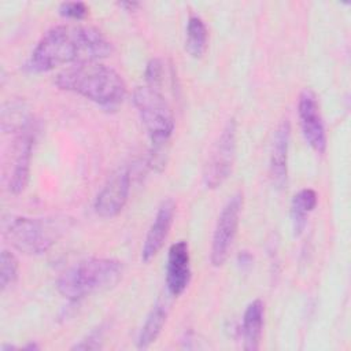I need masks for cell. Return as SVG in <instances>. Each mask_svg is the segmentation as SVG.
Masks as SVG:
<instances>
[{
	"label": "cell",
	"mask_w": 351,
	"mask_h": 351,
	"mask_svg": "<svg viewBox=\"0 0 351 351\" xmlns=\"http://www.w3.org/2000/svg\"><path fill=\"white\" fill-rule=\"evenodd\" d=\"M111 52V43L99 30L89 26L59 25L41 37L26 69L32 73H45L63 64L96 62Z\"/></svg>",
	"instance_id": "obj_1"
},
{
	"label": "cell",
	"mask_w": 351,
	"mask_h": 351,
	"mask_svg": "<svg viewBox=\"0 0 351 351\" xmlns=\"http://www.w3.org/2000/svg\"><path fill=\"white\" fill-rule=\"evenodd\" d=\"M55 84L69 92L78 93L100 106H115L126 95L122 77L111 67L99 62H84L62 70Z\"/></svg>",
	"instance_id": "obj_2"
},
{
	"label": "cell",
	"mask_w": 351,
	"mask_h": 351,
	"mask_svg": "<svg viewBox=\"0 0 351 351\" xmlns=\"http://www.w3.org/2000/svg\"><path fill=\"white\" fill-rule=\"evenodd\" d=\"M70 226L71 218L66 215L47 218L8 215L1 222L4 239L18 251L30 255L47 252Z\"/></svg>",
	"instance_id": "obj_3"
},
{
	"label": "cell",
	"mask_w": 351,
	"mask_h": 351,
	"mask_svg": "<svg viewBox=\"0 0 351 351\" xmlns=\"http://www.w3.org/2000/svg\"><path fill=\"white\" fill-rule=\"evenodd\" d=\"M122 276V265L108 258H88L64 270L58 280V291L69 300L114 285Z\"/></svg>",
	"instance_id": "obj_4"
},
{
	"label": "cell",
	"mask_w": 351,
	"mask_h": 351,
	"mask_svg": "<svg viewBox=\"0 0 351 351\" xmlns=\"http://www.w3.org/2000/svg\"><path fill=\"white\" fill-rule=\"evenodd\" d=\"M133 104L147 129L154 145H165L174 130V117L166 99L158 88L137 86L133 92Z\"/></svg>",
	"instance_id": "obj_5"
},
{
	"label": "cell",
	"mask_w": 351,
	"mask_h": 351,
	"mask_svg": "<svg viewBox=\"0 0 351 351\" xmlns=\"http://www.w3.org/2000/svg\"><path fill=\"white\" fill-rule=\"evenodd\" d=\"M236 155V122L229 119L215 140L203 170L207 188L219 186L230 174Z\"/></svg>",
	"instance_id": "obj_6"
},
{
	"label": "cell",
	"mask_w": 351,
	"mask_h": 351,
	"mask_svg": "<svg viewBox=\"0 0 351 351\" xmlns=\"http://www.w3.org/2000/svg\"><path fill=\"white\" fill-rule=\"evenodd\" d=\"M243 206V195L234 193L228 199L225 206L221 210L218 217L213 243H211V254L210 259L213 266H221L228 259L233 240L239 228V218Z\"/></svg>",
	"instance_id": "obj_7"
},
{
	"label": "cell",
	"mask_w": 351,
	"mask_h": 351,
	"mask_svg": "<svg viewBox=\"0 0 351 351\" xmlns=\"http://www.w3.org/2000/svg\"><path fill=\"white\" fill-rule=\"evenodd\" d=\"M298 115L302 128V133L307 144L318 154H324L326 149V133L325 125L319 112V106L313 90L304 89L299 96Z\"/></svg>",
	"instance_id": "obj_8"
},
{
	"label": "cell",
	"mask_w": 351,
	"mask_h": 351,
	"mask_svg": "<svg viewBox=\"0 0 351 351\" xmlns=\"http://www.w3.org/2000/svg\"><path fill=\"white\" fill-rule=\"evenodd\" d=\"M130 192V173L128 167L114 171L95 200V211L103 218H112L125 207Z\"/></svg>",
	"instance_id": "obj_9"
},
{
	"label": "cell",
	"mask_w": 351,
	"mask_h": 351,
	"mask_svg": "<svg viewBox=\"0 0 351 351\" xmlns=\"http://www.w3.org/2000/svg\"><path fill=\"white\" fill-rule=\"evenodd\" d=\"M34 128L32 122H26L22 128H19L15 145H14V160L12 170L10 173V191L14 193H21L27 181L30 171V158L34 144Z\"/></svg>",
	"instance_id": "obj_10"
},
{
	"label": "cell",
	"mask_w": 351,
	"mask_h": 351,
	"mask_svg": "<svg viewBox=\"0 0 351 351\" xmlns=\"http://www.w3.org/2000/svg\"><path fill=\"white\" fill-rule=\"evenodd\" d=\"M174 211H176V203L173 199H166L159 206L143 244L141 259L144 262H149L163 247L173 223Z\"/></svg>",
	"instance_id": "obj_11"
},
{
	"label": "cell",
	"mask_w": 351,
	"mask_h": 351,
	"mask_svg": "<svg viewBox=\"0 0 351 351\" xmlns=\"http://www.w3.org/2000/svg\"><path fill=\"white\" fill-rule=\"evenodd\" d=\"M189 250L186 241H177L171 244L167 254L166 284L170 295L180 296L188 287L191 280Z\"/></svg>",
	"instance_id": "obj_12"
},
{
	"label": "cell",
	"mask_w": 351,
	"mask_h": 351,
	"mask_svg": "<svg viewBox=\"0 0 351 351\" xmlns=\"http://www.w3.org/2000/svg\"><path fill=\"white\" fill-rule=\"evenodd\" d=\"M291 125L288 119L280 122L274 132L271 156H270V173L273 182L282 188L287 182V159H288V145H289Z\"/></svg>",
	"instance_id": "obj_13"
},
{
	"label": "cell",
	"mask_w": 351,
	"mask_h": 351,
	"mask_svg": "<svg viewBox=\"0 0 351 351\" xmlns=\"http://www.w3.org/2000/svg\"><path fill=\"white\" fill-rule=\"evenodd\" d=\"M263 313H265L263 303L259 299L251 302L244 311L241 332H243L245 350L255 351L259 348L262 326H263Z\"/></svg>",
	"instance_id": "obj_14"
},
{
	"label": "cell",
	"mask_w": 351,
	"mask_h": 351,
	"mask_svg": "<svg viewBox=\"0 0 351 351\" xmlns=\"http://www.w3.org/2000/svg\"><path fill=\"white\" fill-rule=\"evenodd\" d=\"M317 200L315 191L310 188H304L293 196L291 204V219L295 236H300L303 233L307 223V217L315 208Z\"/></svg>",
	"instance_id": "obj_15"
},
{
	"label": "cell",
	"mask_w": 351,
	"mask_h": 351,
	"mask_svg": "<svg viewBox=\"0 0 351 351\" xmlns=\"http://www.w3.org/2000/svg\"><path fill=\"white\" fill-rule=\"evenodd\" d=\"M167 318V304L165 302H156L145 318V322L137 337V347L147 348L159 336Z\"/></svg>",
	"instance_id": "obj_16"
},
{
	"label": "cell",
	"mask_w": 351,
	"mask_h": 351,
	"mask_svg": "<svg viewBox=\"0 0 351 351\" xmlns=\"http://www.w3.org/2000/svg\"><path fill=\"white\" fill-rule=\"evenodd\" d=\"M207 48V29L202 18L191 16L186 25L185 49L193 58H200Z\"/></svg>",
	"instance_id": "obj_17"
},
{
	"label": "cell",
	"mask_w": 351,
	"mask_h": 351,
	"mask_svg": "<svg viewBox=\"0 0 351 351\" xmlns=\"http://www.w3.org/2000/svg\"><path fill=\"white\" fill-rule=\"evenodd\" d=\"M18 276V261L15 255L7 250L1 251L0 256V285L5 289L10 284L16 280Z\"/></svg>",
	"instance_id": "obj_18"
},
{
	"label": "cell",
	"mask_w": 351,
	"mask_h": 351,
	"mask_svg": "<svg viewBox=\"0 0 351 351\" xmlns=\"http://www.w3.org/2000/svg\"><path fill=\"white\" fill-rule=\"evenodd\" d=\"M59 12L66 18L80 21L88 15L89 8L82 1H66L59 5Z\"/></svg>",
	"instance_id": "obj_19"
},
{
	"label": "cell",
	"mask_w": 351,
	"mask_h": 351,
	"mask_svg": "<svg viewBox=\"0 0 351 351\" xmlns=\"http://www.w3.org/2000/svg\"><path fill=\"white\" fill-rule=\"evenodd\" d=\"M163 78V64L160 59H151L145 67V81L149 86L158 88Z\"/></svg>",
	"instance_id": "obj_20"
},
{
	"label": "cell",
	"mask_w": 351,
	"mask_h": 351,
	"mask_svg": "<svg viewBox=\"0 0 351 351\" xmlns=\"http://www.w3.org/2000/svg\"><path fill=\"white\" fill-rule=\"evenodd\" d=\"M103 339V329L97 328L92 330L85 339H82L78 344L73 347V350H97L101 348Z\"/></svg>",
	"instance_id": "obj_21"
},
{
	"label": "cell",
	"mask_w": 351,
	"mask_h": 351,
	"mask_svg": "<svg viewBox=\"0 0 351 351\" xmlns=\"http://www.w3.org/2000/svg\"><path fill=\"white\" fill-rule=\"evenodd\" d=\"M119 5H121V7H128V8L133 10V8H134V7H137L138 4H137V3H130V1H129V3H119Z\"/></svg>",
	"instance_id": "obj_22"
}]
</instances>
